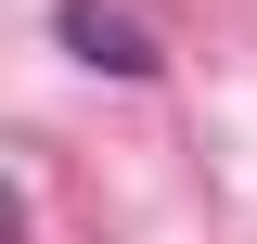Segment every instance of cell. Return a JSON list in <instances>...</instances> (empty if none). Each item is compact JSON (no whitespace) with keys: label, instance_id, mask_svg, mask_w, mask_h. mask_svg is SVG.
<instances>
[{"label":"cell","instance_id":"6da1fadb","mask_svg":"<svg viewBox=\"0 0 257 244\" xmlns=\"http://www.w3.org/2000/svg\"><path fill=\"white\" fill-rule=\"evenodd\" d=\"M64 39H77V64H103V77H155V39L128 26L116 0H64Z\"/></svg>","mask_w":257,"mask_h":244}]
</instances>
